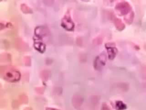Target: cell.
<instances>
[{
	"instance_id": "cell-13",
	"label": "cell",
	"mask_w": 146,
	"mask_h": 110,
	"mask_svg": "<svg viewBox=\"0 0 146 110\" xmlns=\"http://www.w3.org/2000/svg\"><path fill=\"white\" fill-rule=\"evenodd\" d=\"M102 110H110V109L108 108V107L106 105V104H105V105H104L103 106Z\"/></svg>"
},
{
	"instance_id": "cell-7",
	"label": "cell",
	"mask_w": 146,
	"mask_h": 110,
	"mask_svg": "<svg viewBox=\"0 0 146 110\" xmlns=\"http://www.w3.org/2000/svg\"><path fill=\"white\" fill-rule=\"evenodd\" d=\"M34 46L35 49H37L40 52H43L45 50V45L40 42H38L36 43H35Z\"/></svg>"
},
{
	"instance_id": "cell-6",
	"label": "cell",
	"mask_w": 146,
	"mask_h": 110,
	"mask_svg": "<svg viewBox=\"0 0 146 110\" xmlns=\"http://www.w3.org/2000/svg\"><path fill=\"white\" fill-rule=\"evenodd\" d=\"M108 50V57L110 60H113L117 53V49L115 47H107Z\"/></svg>"
},
{
	"instance_id": "cell-14",
	"label": "cell",
	"mask_w": 146,
	"mask_h": 110,
	"mask_svg": "<svg viewBox=\"0 0 146 110\" xmlns=\"http://www.w3.org/2000/svg\"><path fill=\"white\" fill-rule=\"evenodd\" d=\"M46 110H58V109H54V108H46Z\"/></svg>"
},
{
	"instance_id": "cell-2",
	"label": "cell",
	"mask_w": 146,
	"mask_h": 110,
	"mask_svg": "<svg viewBox=\"0 0 146 110\" xmlns=\"http://www.w3.org/2000/svg\"><path fill=\"white\" fill-rule=\"evenodd\" d=\"M62 26L67 30H72L74 27V23L72 21L70 14L67 13L65 14L62 20Z\"/></svg>"
},
{
	"instance_id": "cell-5",
	"label": "cell",
	"mask_w": 146,
	"mask_h": 110,
	"mask_svg": "<svg viewBox=\"0 0 146 110\" xmlns=\"http://www.w3.org/2000/svg\"><path fill=\"white\" fill-rule=\"evenodd\" d=\"M35 32L36 36L39 37L45 36L48 32L47 28H46L45 27H43V26H39V27L36 28L35 29Z\"/></svg>"
},
{
	"instance_id": "cell-11",
	"label": "cell",
	"mask_w": 146,
	"mask_h": 110,
	"mask_svg": "<svg viewBox=\"0 0 146 110\" xmlns=\"http://www.w3.org/2000/svg\"><path fill=\"white\" fill-rule=\"evenodd\" d=\"M115 25L116 26V28L119 29V30H121L123 27H124V25L122 24L121 22L120 21V20H118V19H116L115 21Z\"/></svg>"
},
{
	"instance_id": "cell-3",
	"label": "cell",
	"mask_w": 146,
	"mask_h": 110,
	"mask_svg": "<svg viewBox=\"0 0 146 110\" xmlns=\"http://www.w3.org/2000/svg\"><path fill=\"white\" fill-rule=\"evenodd\" d=\"M106 60V56L104 53L100 54L99 56L95 58L94 62V66L96 69H100L102 67L105 65Z\"/></svg>"
},
{
	"instance_id": "cell-12",
	"label": "cell",
	"mask_w": 146,
	"mask_h": 110,
	"mask_svg": "<svg viewBox=\"0 0 146 110\" xmlns=\"http://www.w3.org/2000/svg\"><path fill=\"white\" fill-rule=\"evenodd\" d=\"M23 61H24V63L25 64V65H30V64H31L30 58L28 56H26V57H24Z\"/></svg>"
},
{
	"instance_id": "cell-1",
	"label": "cell",
	"mask_w": 146,
	"mask_h": 110,
	"mask_svg": "<svg viewBox=\"0 0 146 110\" xmlns=\"http://www.w3.org/2000/svg\"><path fill=\"white\" fill-rule=\"evenodd\" d=\"M1 76L6 81L9 82H16L20 79V73L12 67H4V69L1 68Z\"/></svg>"
},
{
	"instance_id": "cell-4",
	"label": "cell",
	"mask_w": 146,
	"mask_h": 110,
	"mask_svg": "<svg viewBox=\"0 0 146 110\" xmlns=\"http://www.w3.org/2000/svg\"><path fill=\"white\" fill-rule=\"evenodd\" d=\"M116 10L121 15L127 13L129 10V6L127 3L121 2L118 3L116 7Z\"/></svg>"
},
{
	"instance_id": "cell-9",
	"label": "cell",
	"mask_w": 146,
	"mask_h": 110,
	"mask_svg": "<svg viewBox=\"0 0 146 110\" xmlns=\"http://www.w3.org/2000/svg\"><path fill=\"white\" fill-rule=\"evenodd\" d=\"M21 10L25 13H31L32 10L30 8H29L25 4H22L21 5Z\"/></svg>"
},
{
	"instance_id": "cell-10",
	"label": "cell",
	"mask_w": 146,
	"mask_h": 110,
	"mask_svg": "<svg viewBox=\"0 0 146 110\" xmlns=\"http://www.w3.org/2000/svg\"><path fill=\"white\" fill-rule=\"evenodd\" d=\"M41 76L43 80H46L48 78L49 72L47 70H44L41 72Z\"/></svg>"
},
{
	"instance_id": "cell-8",
	"label": "cell",
	"mask_w": 146,
	"mask_h": 110,
	"mask_svg": "<svg viewBox=\"0 0 146 110\" xmlns=\"http://www.w3.org/2000/svg\"><path fill=\"white\" fill-rule=\"evenodd\" d=\"M115 107L117 110H124L127 108L126 105L121 101H117L116 102Z\"/></svg>"
}]
</instances>
